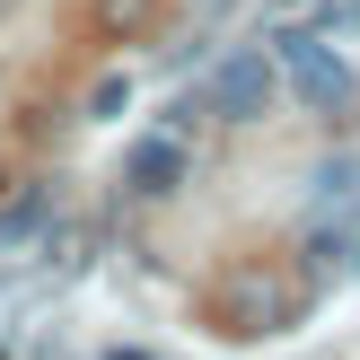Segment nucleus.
Returning a JSON list of instances; mask_svg holds the SVG:
<instances>
[{"instance_id": "nucleus-1", "label": "nucleus", "mask_w": 360, "mask_h": 360, "mask_svg": "<svg viewBox=\"0 0 360 360\" xmlns=\"http://www.w3.org/2000/svg\"><path fill=\"white\" fill-rule=\"evenodd\" d=\"M299 308H308V290H299L281 264H229L220 281H211V326L220 334H238V343H255V334H281V326H299Z\"/></svg>"}, {"instance_id": "nucleus-2", "label": "nucleus", "mask_w": 360, "mask_h": 360, "mask_svg": "<svg viewBox=\"0 0 360 360\" xmlns=\"http://www.w3.org/2000/svg\"><path fill=\"white\" fill-rule=\"evenodd\" d=\"M281 70H290L299 105H316V115H343V105H352V70L334 62L316 35H281Z\"/></svg>"}, {"instance_id": "nucleus-3", "label": "nucleus", "mask_w": 360, "mask_h": 360, "mask_svg": "<svg viewBox=\"0 0 360 360\" xmlns=\"http://www.w3.org/2000/svg\"><path fill=\"white\" fill-rule=\"evenodd\" d=\"M211 105H220L229 123H264V105H273V62H264V53H229V62L211 70Z\"/></svg>"}, {"instance_id": "nucleus-4", "label": "nucleus", "mask_w": 360, "mask_h": 360, "mask_svg": "<svg viewBox=\"0 0 360 360\" xmlns=\"http://www.w3.org/2000/svg\"><path fill=\"white\" fill-rule=\"evenodd\" d=\"M123 185L150 193V202H158V193H176V185H185V150H176V141H141V150L123 158Z\"/></svg>"}, {"instance_id": "nucleus-5", "label": "nucleus", "mask_w": 360, "mask_h": 360, "mask_svg": "<svg viewBox=\"0 0 360 360\" xmlns=\"http://www.w3.org/2000/svg\"><path fill=\"white\" fill-rule=\"evenodd\" d=\"M88 18H97L105 35H141L158 18V0H88Z\"/></svg>"}, {"instance_id": "nucleus-6", "label": "nucleus", "mask_w": 360, "mask_h": 360, "mask_svg": "<svg viewBox=\"0 0 360 360\" xmlns=\"http://www.w3.org/2000/svg\"><path fill=\"white\" fill-rule=\"evenodd\" d=\"M308 255L326 264V273H352V264H360V238H352V229H316V238H308Z\"/></svg>"}, {"instance_id": "nucleus-7", "label": "nucleus", "mask_w": 360, "mask_h": 360, "mask_svg": "<svg viewBox=\"0 0 360 360\" xmlns=\"http://www.w3.org/2000/svg\"><path fill=\"white\" fill-rule=\"evenodd\" d=\"M105 360H150V352H105Z\"/></svg>"}, {"instance_id": "nucleus-8", "label": "nucleus", "mask_w": 360, "mask_h": 360, "mask_svg": "<svg viewBox=\"0 0 360 360\" xmlns=\"http://www.w3.org/2000/svg\"><path fill=\"white\" fill-rule=\"evenodd\" d=\"M0 9H9V0H0Z\"/></svg>"}, {"instance_id": "nucleus-9", "label": "nucleus", "mask_w": 360, "mask_h": 360, "mask_svg": "<svg viewBox=\"0 0 360 360\" xmlns=\"http://www.w3.org/2000/svg\"><path fill=\"white\" fill-rule=\"evenodd\" d=\"M0 360H9V352H0Z\"/></svg>"}]
</instances>
